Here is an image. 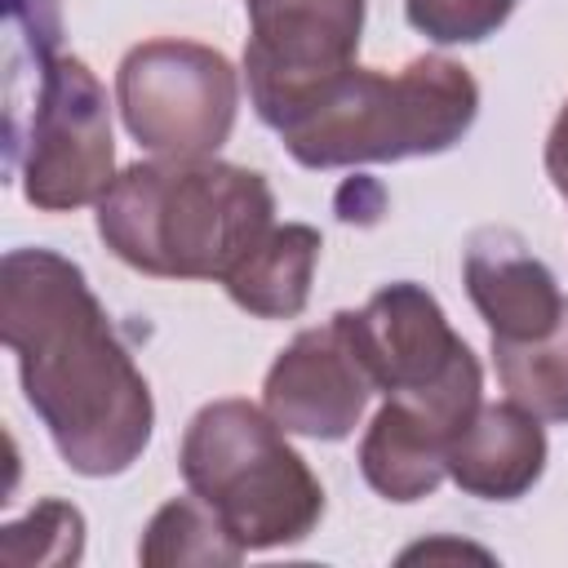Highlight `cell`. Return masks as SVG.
<instances>
[{
  "mask_svg": "<svg viewBox=\"0 0 568 568\" xmlns=\"http://www.w3.org/2000/svg\"><path fill=\"white\" fill-rule=\"evenodd\" d=\"M0 337L18 359L31 413L75 475H124L142 457L155 426L151 386L71 257L4 253Z\"/></svg>",
  "mask_w": 568,
  "mask_h": 568,
  "instance_id": "cell-1",
  "label": "cell"
},
{
  "mask_svg": "<svg viewBox=\"0 0 568 568\" xmlns=\"http://www.w3.org/2000/svg\"><path fill=\"white\" fill-rule=\"evenodd\" d=\"M253 111L297 164L351 169L457 146L479 115V84L462 62L422 53L395 75L359 62L324 71Z\"/></svg>",
  "mask_w": 568,
  "mask_h": 568,
  "instance_id": "cell-2",
  "label": "cell"
},
{
  "mask_svg": "<svg viewBox=\"0 0 568 568\" xmlns=\"http://www.w3.org/2000/svg\"><path fill=\"white\" fill-rule=\"evenodd\" d=\"M271 226V182L217 155L138 160L98 200L102 244L160 280H226Z\"/></svg>",
  "mask_w": 568,
  "mask_h": 568,
  "instance_id": "cell-3",
  "label": "cell"
},
{
  "mask_svg": "<svg viewBox=\"0 0 568 568\" xmlns=\"http://www.w3.org/2000/svg\"><path fill=\"white\" fill-rule=\"evenodd\" d=\"M288 430L248 399L204 404L178 448L186 488L213 506L244 550L306 541L324 515V488Z\"/></svg>",
  "mask_w": 568,
  "mask_h": 568,
  "instance_id": "cell-4",
  "label": "cell"
},
{
  "mask_svg": "<svg viewBox=\"0 0 568 568\" xmlns=\"http://www.w3.org/2000/svg\"><path fill=\"white\" fill-rule=\"evenodd\" d=\"M31 80V102L9 106V169L27 204L44 213L98 204L115 182L106 89L80 58L53 53V40L36 44Z\"/></svg>",
  "mask_w": 568,
  "mask_h": 568,
  "instance_id": "cell-5",
  "label": "cell"
},
{
  "mask_svg": "<svg viewBox=\"0 0 568 568\" xmlns=\"http://www.w3.org/2000/svg\"><path fill=\"white\" fill-rule=\"evenodd\" d=\"M351 342L373 390L435 422L448 444L484 404V368L453 333L444 306L413 280L377 288L364 311H346Z\"/></svg>",
  "mask_w": 568,
  "mask_h": 568,
  "instance_id": "cell-6",
  "label": "cell"
},
{
  "mask_svg": "<svg viewBox=\"0 0 568 568\" xmlns=\"http://www.w3.org/2000/svg\"><path fill=\"white\" fill-rule=\"evenodd\" d=\"M115 102L138 146L155 155H213L240 111V71L200 40H142L120 58Z\"/></svg>",
  "mask_w": 568,
  "mask_h": 568,
  "instance_id": "cell-7",
  "label": "cell"
},
{
  "mask_svg": "<svg viewBox=\"0 0 568 568\" xmlns=\"http://www.w3.org/2000/svg\"><path fill=\"white\" fill-rule=\"evenodd\" d=\"M373 395V377L351 342L346 311L328 315V324L302 328L266 368L262 408L288 430L306 439H346Z\"/></svg>",
  "mask_w": 568,
  "mask_h": 568,
  "instance_id": "cell-8",
  "label": "cell"
},
{
  "mask_svg": "<svg viewBox=\"0 0 568 568\" xmlns=\"http://www.w3.org/2000/svg\"><path fill=\"white\" fill-rule=\"evenodd\" d=\"M248 102L288 93L324 71L351 67L364 31V0H244Z\"/></svg>",
  "mask_w": 568,
  "mask_h": 568,
  "instance_id": "cell-9",
  "label": "cell"
},
{
  "mask_svg": "<svg viewBox=\"0 0 568 568\" xmlns=\"http://www.w3.org/2000/svg\"><path fill=\"white\" fill-rule=\"evenodd\" d=\"M462 280L493 333V346H519L555 333L568 302L550 266L532 257L515 231L501 226H484L470 235L462 257Z\"/></svg>",
  "mask_w": 568,
  "mask_h": 568,
  "instance_id": "cell-10",
  "label": "cell"
},
{
  "mask_svg": "<svg viewBox=\"0 0 568 568\" xmlns=\"http://www.w3.org/2000/svg\"><path fill=\"white\" fill-rule=\"evenodd\" d=\"M444 470L470 497H484V501L524 497L546 470L541 417L515 399L479 404V413L453 435Z\"/></svg>",
  "mask_w": 568,
  "mask_h": 568,
  "instance_id": "cell-11",
  "label": "cell"
},
{
  "mask_svg": "<svg viewBox=\"0 0 568 568\" xmlns=\"http://www.w3.org/2000/svg\"><path fill=\"white\" fill-rule=\"evenodd\" d=\"M444 457H448V435L395 399L377 408V417L359 439V470L368 488L382 493L386 501H417L435 493L439 479L448 475Z\"/></svg>",
  "mask_w": 568,
  "mask_h": 568,
  "instance_id": "cell-12",
  "label": "cell"
},
{
  "mask_svg": "<svg viewBox=\"0 0 568 568\" xmlns=\"http://www.w3.org/2000/svg\"><path fill=\"white\" fill-rule=\"evenodd\" d=\"M320 231L306 222L271 226V235L222 280L231 302L257 320H293L306 311L311 275L320 262Z\"/></svg>",
  "mask_w": 568,
  "mask_h": 568,
  "instance_id": "cell-13",
  "label": "cell"
},
{
  "mask_svg": "<svg viewBox=\"0 0 568 568\" xmlns=\"http://www.w3.org/2000/svg\"><path fill=\"white\" fill-rule=\"evenodd\" d=\"M248 550L222 528V519L213 515L209 501H200L195 493L164 501L138 546V559L146 568H182V564H240Z\"/></svg>",
  "mask_w": 568,
  "mask_h": 568,
  "instance_id": "cell-14",
  "label": "cell"
},
{
  "mask_svg": "<svg viewBox=\"0 0 568 568\" xmlns=\"http://www.w3.org/2000/svg\"><path fill=\"white\" fill-rule=\"evenodd\" d=\"M497 377L515 404L541 422H568V302L555 333L519 346H493Z\"/></svg>",
  "mask_w": 568,
  "mask_h": 568,
  "instance_id": "cell-15",
  "label": "cell"
},
{
  "mask_svg": "<svg viewBox=\"0 0 568 568\" xmlns=\"http://www.w3.org/2000/svg\"><path fill=\"white\" fill-rule=\"evenodd\" d=\"M84 550V515L67 501H40L27 519L9 524L0 537L4 564H75Z\"/></svg>",
  "mask_w": 568,
  "mask_h": 568,
  "instance_id": "cell-16",
  "label": "cell"
},
{
  "mask_svg": "<svg viewBox=\"0 0 568 568\" xmlns=\"http://www.w3.org/2000/svg\"><path fill=\"white\" fill-rule=\"evenodd\" d=\"M519 0H404L408 27L435 44H479L506 27Z\"/></svg>",
  "mask_w": 568,
  "mask_h": 568,
  "instance_id": "cell-17",
  "label": "cell"
},
{
  "mask_svg": "<svg viewBox=\"0 0 568 568\" xmlns=\"http://www.w3.org/2000/svg\"><path fill=\"white\" fill-rule=\"evenodd\" d=\"M546 173H550L555 191L568 200V102H564V111L555 115L550 138H546Z\"/></svg>",
  "mask_w": 568,
  "mask_h": 568,
  "instance_id": "cell-18",
  "label": "cell"
}]
</instances>
